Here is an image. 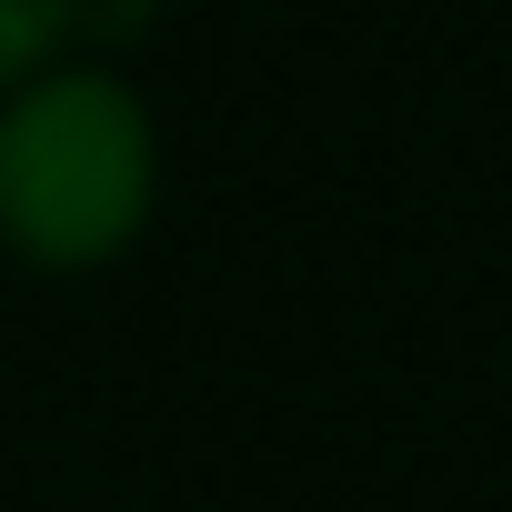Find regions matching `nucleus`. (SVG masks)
I'll use <instances>...</instances> for the list:
<instances>
[{
    "label": "nucleus",
    "mask_w": 512,
    "mask_h": 512,
    "mask_svg": "<svg viewBox=\"0 0 512 512\" xmlns=\"http://www.w3.org/2000/svg\"><path fill=\"white\" fill-rule=\"evenodd\" d=\"M151 111L111 71H41L0 101V241L41 272H91L151 221Z\"/></svg>",
    "instance_id": "1"
},
{
    "label": "nucleus",
    "mask_w": 512,
    "mask_h": 512,
    "mask_svg": "<svg viewBox=\"0 0 512 512\" xmlns=\"http://www.w3.org/2000/svg\"><path fill=\"white\" fill-rule=\"evenodd\" d=\"M61 21H71V0H0V101H11L21 81H41V71H51Z\"/></svg>",
    "instance_id": "2"
}]
</instances>
